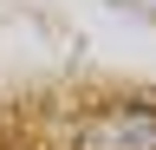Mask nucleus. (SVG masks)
Segmentation results:
<instances>
[{"mask_svg": "<svg viewBox=\"0 0 156 150\" xmlns=\"http://www.w3.org/2000/svg\"><path fill=\"white\" fill-rule=\"evenodd\" d=\"M78 150H156V104L150 98L98 104L78 130Z\"/></svg>", "mask_w": 156, "mask_h": 150, "instance_id": "obj_1", "label": "nucleus"}]
</instances>
